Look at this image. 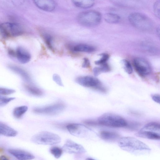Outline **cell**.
Returning <instances> with one entry per match:
<instances>
[{
	"instance_id": "29",
	"label": "cell",
	"mask_w": 160,
	"mask_h": 160,
	"mask_svg": "<svg viewBox=\"0 0 160 160\" xmlns=\"http://www.w3.org/2000/svg\"><path fill=\"white\" fill-rule=\"evenodd\" d=\"M160 1H156L154 4L153 10L155 15L158 17L160 18Z\"/></svg>"
},
{
	"instance_id": "2",
	"label": "cell",
	"mask_w": 160,
	"mask_h": 160,
	"mask_svg": "<svg viewBox=\"0 0 160 160\" xmlns=\"http://www.w3.org/2000/svg\"><path fill=\"white\" fill-rule=\"evenodd\" d=\"M97 122L99 124L113 128L126 127L127 122L122 117L116 114L107 113L100 116Z\"/></svg>"
},
{
	"instance_id": "7",
	"label": "cell",
	"mask_w": 160,
	"mask_h": 160,
	"mask_svg": "<svg viewBox=\"0 0 160 160\" xmlns=\"http://www.w3.org/2000/svg\"><path fill=\"white\" fill-rule=\"evenodd\" d=\"M69 133L75 137L89 138L92 137L94 132L86 126L79 123H71L66 127Z\"/></svg>"
},
{
	"instance_id": "20",
	"label": "cell",
	"mask_w": 160,
	"mask_h": 160,
	"mask_svg": "<svg viewBox=\"0 0 160 160\" xmlns=\"http://www.w3.org/2000/svg\"><path fill=\"white\" fill-rule=\"evenodd\" d=\"M74 51L79 52H91L95 50V48L91 45L84 44H79L73 48Z\"/></svg>"
},
{
	"instance_id": "25",
	"label": "cell",
	"mask_w": 160,
	"mask_h": 160,
	"mask_svg": "<svg viewBox=\"0 0 160 160\" xmlns=\"http://www.w3.org/2000/svg\"><path fill=\"white\" fill-rule=\"evenodd\" d=\"M50 152L55 158L58 159L61 157L63 151L62 148L57 146H53L50 148Z\"/></svg>"
},
{
	"instance_id": "10",
	"label": "cell",
	"mask_w": 160,
	"mask_h": 160,
	"mask_svg": "<svg viewBox=\"0 0 160 160\" xmlns=\"http://www.w3.org/2000/svg\"><path fill=\"white\" fill-rule=\"evenodd\" d=\"M0 30L5 37H17L21 35L23 30L19 24L15 23L6 22L0 25Z\"/></svg>"
},
{
	"instance_id": "15",
	"label": "cell",
	"mask_w": 160,
	"mask_h": 160,
	"mask_svg": "<svg viewBox=\"0 0 160 160\" xmlns=\"http://www.w3.org/2000/svg\"><path fill=\"white\" fill-rule=\"evenodd\" d=\"M16 56L18 61L22 64L28 62L31 58L30 54L24 48L19 47L17 48Z\"/></svg>"
},
{
	"instance_id": "24",
	"label": "cell",
	"mask_w": 160,
	"mask_h": 160,
	"mask_svg": "<svg viewBox=\"0 0 160 160\" xmlns=\"http://www.w3.org/2000/svg\"><path fill=\"white\" fill-rule=\"evenodd\" d=\"M110 69V66L106 63L101 65L99 67L95 68L93 69V72L94 76H97L101 73L108 72Z\"/></svg>"
},
{
	"instance_id": "35",
	"label": "cell",
	"mask_w": 160,
	"mask_h": 160,
	"mask_svg": "<svg viewBox=\"0 0 160 160\" xmlns=\"http://www.w3.org/2000/svg\"><path fill=\"white\" fill-rule=\"evenodd\" d=\"M138 123L135 122H132L131 123V124H130V125L129 124L128 125V127L129 128L134 129L136 128L137 127H138Z\"/></svg>"
},
{
	"instance_id": "5",
	"label": "cell",
	"mask_w": 160,
	"mask_h": 160,
	"mask_svg": "<svg viewBox=\"0 0 160 160\" xmlns=\"http://www.w3.org/2000/svg\"><path fill=\"white\" fill-rule=\"evenodd\" d=\"M128 18L131 24L139 29L148 31L150 30L152 27L151 20L142 13L137 12L132 13L129 14Z\"/></svg>"
},
{
	"instance_id": "22",
	"label": "cell",
	"mask_w": 160,
	"mask_h": 160,
	"mask_svg": "<svg viewBox=\"0 0 160 160\" xmlns=\"http://www.w3.org/2000/svg\"><path fill=\"white\" fill-rule=\"evenodd\" d=\"M28 107L25 105L21 106L15 108L12 112L13 116L17 119H20L26 112Z\"/></svg>"
},
{
	"instance_id": "31",
	"label": "cell",
	"mask_w": 160,
	"mask_h": 160,
	"mask_svg": "<svg viewBox=\"0 0 160 160\" xmlns=\"http://www.w3.org/2000/svg\"><path fill=\"white\" fill-rule=\"evenodd\" d=\"M142 46L143 48L146 49L151 52H153L156 50L155 47L152 46V45L149 42H145L143 43Z\"/></svg>"
},
{
	"instance_id": "18",
	"label": "cell",
	"mask_w": 160,
	"mask_h": 160,
	"mask_svg": "<svg viewBox=\"0 0 160 160\" xmlns=\"http://www.w3.org/2000/svg\"><path fill=\"white\" fill-rule=\"evenodd\" d=\"M100 136L102 139L109 142L114 141L119 137V135L117 133L108 131H101Z\"/></svg>"
},
{
	"instance_id": "38",
	"label": "cell",
	"mask_w": 160,
	"mask_h": 160,
	"mask_svg": "<svg viewBox=\"0 0 160 160\" xmlns=\"http://www.w3.org/2000/svg\"><path fill=\"white\" fill-rule=\"evenodd\" d=\"M157 32L158 35L159 36L160 35V28L159 27H158L157 29Z\"/></svg>"
},
{
	"instance_id": "37",
	"label": "cell",
	"mask_w": 160,
	"mask_h": 160,
	"mask_svg": "<svg viewBox=\"0 0 160 160\" xmlns=\"http://www.w3.org/2000/svg\"><path fill=\"white\" fill-rule=\"evenodd\" d=\"M8 52L9 54L12 56L16 55V53L12 50H10Z\"/></svg>"
},
{
	"instance_id": "11",
	"label": "cell",
	"mask_w": 160,
	"mask_h": 160,
	"mask_svg": "<svg viewBox=\"0 0 160 160\" xmlns=\"http://www.w3.org/2000/svg\"><path fill=\"white\" fill-rule=\"evenodd\" d=\"M133 66L137 73L142 77L148 75L151 71V67L149 62L142 58H135L133 60Z\"/></svg>"
},
{
	"instance_id": "14",
	"label": "cell",
	"mask_w": 160,
	"mask_h": 160,
	"mask_svg": "<svg viewBox=\"0 0 160 160\" xmlns=\"http://www.w3.org/2000/svg\"><path fill=\"white\" fill-rule=\"evenodd\" d=\"M34 2L39 8L47 12L53 11L56 6L55 2L51 0H36Z\"/></svg>"
},
{
	"instance_id": "40",
	"label": "cell",
	"mask_w": 160,
	"mask_h": 160,
	"mask_svg": "<svg viewBox=\"0 0 160 160\" xmlns=\"http://www.w3.org/2000/svg\"><path fill=\"white\" fill-rule=\"evenodd\" d=\"M0 135H1V134H0Z\"/></svg>"
},
{
	"instance_id": "27",
	"label": "cell",
	"mask_w": 160,
	"mask_h": 160,
	"mask_svg": "<svg viewBox=\"0 0 160 160\" xmlns=\"http://www.w3.org/2000/svg\"><path fill=\"white\" fill-rule=\"evenodd\" d=\"M15 99L14 97H8L0 95V107L5 106Z\"/></svg>"
},
{
	"instance_id": "6",
	"label": "cell",
	"mask_w": 160,
	"mask_h": 160,
	"mask_svg": "<svg viewBox=\"0 0 160 160\" xmlns=\"http://www.w3.org/2000/svg\"><path fill=\"white\" fill-rule=\"evenodd\" d=\"M101 19L100 13L93 10L82 12L77 17L78 21L80 24L88 27L94 26L98 25Z\"/></svg>"
},
{
	"instance_id": "34",
	"label": "cell",
	"mask_w": 160,
	"mask_h": 160,
	"mask_svg": "<svg viewBox=\"0 0 160 160\" xmlns=\"http://www.w3.org/2000/svg\"><path fill=\"white\" fill-rule=\"evenodd\" d=\"M90 65L89 60L87 58H84L82 64V67L84 68H88L89 67Z\"/></svg>"
},
{
	"instance_id": "12",
	"label": "cell",
	"mask_w": 160,
	"mask_h": 160,
	"mask_svg": "<svg viewBox=\"0 0 160 160\" xmlns=\"http://www.w3.org/2000/svg\"><path fill=\"white\" fill-rule=\"evenodd\" d=\"M62 148L63 152L69 154H82L86 152L82 145L70 139L66 140Z\"/></svg>"
},
{
	"instance_id": "8",
	"label": "cell",
	"mask_w": 160,
	"mask_h": 160,
	"mask_svg": "<svg viewBox=\"0 0 160 160\" xmlns=\"http://www.w3.org/2000/svg\"><path fill=\"white\" fill-rule=\"evenodd\" d=\"M75 81L79 85L84 87L91 88L102 92L106 91V88L102 86L99 80L93 76H79L76 78Z\"/></svg>"
},
{
	"instance_id": "26",
	"label": "cell",
	"mask_w": 160,
	"mask_h": 160,
	"mask_svg": "<svg viewBox=\"0 0 160 160\" xmlns=\"http://www.w3.org/2000/svg\"><path fill=\"white\" fill-rule=\"evenodd\" d=\"M121 63L122 68L128 74H130L132 72V68L131 65L128 60L123 59L121 61Z\"/></svg>"
},
{
	"instance_id": "21",
	"label": "cell",
	"mask_w": 160,
	"mask_h": 160,
	"mask_svg": "<svg viewBox=\"0 0 160 160\" xmlns=\"http://www.w3.org/2000/svg\"><path fill=\"white\" fill-rule=\"evenodd\" d=\"M73 3L76 7L82 8H87L92 6L94 1L92 0H73Z\"/></svg>"
},
{
	"instance_id": "17",
	"label": "cell",
	"mask_w": 160,
	"mask_h": 160,
	"mask_svg": "<svg viewBox=\"0 0 160 160\" xmlns=\"http://www.w3.org/2000/svg\"><path fill=\"white\" fill-rule=\"evenodd\" d=\"M17 132L7 124L0 122V134L8 137H14L17 134Z\"/></svg>"
},
{
	"instance_id": "36",
	"label": "cell",
	"mask_w": 160,
	"mask_h": 160,
	"mask_svg": "<svg viewBox=\"0 0 160 160\" xmlns=\"http://www.w3.org/2000/svg\"><path fill=\"white\" fill-rule=\"evenodd\" d=\"M0 160H9L8 158L4 155L0 156Z\"/></svg>"
},
{
	"instance_id": "23",
	"label": "cell",
	"mask_w": 160,
	"mask_h": 160,
	"mask_svg": "<svg viewBox=\"0 0 160 160\" xmlns=\"http://www.w3.org/2000/svg\"><path fill=\"white\" fill-rule=\"evenodd\" d=\"M105 20L108 23H115L118 22L120 17L117 14L112 13H108L104 16Z\"/></svg>"
},
{
	"instance_id": "33",
	"label": "cell",
	"mask_w": 160,
	"mask_h": 160,
	"mask_svg": "<svg viewBox=\"0 0 160 160\" xmlns=\"http://www.w3.org/2000/svg\"><path fill=\"white\" fill-rule=\"evenodd\" d=\"M151 96L153 101L157 103H160V98L159 95L157 94H152Z\"/></svg>"
},
{
	"instance_id": "3",
	"label": "cell",
	"mask_w": 160,
	"mask_h": 160,
	"mask_svg": "<svg viewBox=\"0 0 160 160\" xmlns=\"http://www.w3.org/2000/svg\"><path fill=\"white\" fill-rule=\"evenodd\" d=\"M31 140L38 144L53 145L60 143L61 138L59 136L52 132L42 131L33 135Z\"/></svg>"
},
{
	"instance_id": "1",
	"label": "cell",
	"mask_w": 160,
	"mask_h": 160,
	"mask_svg": "<svg viewBox=\"0 0 160 160\" xmlns=\"http://www.w3.org/2000/svg\"><path fill=\"white\" fill-rule=\"evenodd\" d=\"M118 145L122 150L137 155L149 153L150 148L138 139L130 137H123L119 139Z\"/></svg>"
},
{
	"instance_id": "32",
	"label": "cell",
	"mask_w": 160,
	"mask_h": 160,
	"mask_svg": "<svg viewBox=\"0 0 160 160\" xmlns=\"http://www.w3.org/2000/svg\"><path fill=\"white\" fill-rule=\"evenodd\" d=\"M52 79L59 86H63L61 78L58 74H54L52 76Z\"/></svg>"
},
{
	"instance_id": "4",
	"label": "cell",
	"mask_w": 160,
	"mask_h": 160,
	"mask_svg": "<svg viewBox=\"0 0 160 160\" xmlns=\"http://www.w3.org/2000/svg\"><path fill=\"white\" fill-rule=\"evenodd\" d=\"M138 137L152 140L160 139V125L159 123L151 122L146 124L136 134Z\"/></svg>"
},
{
	"instance_id": "28",
	"label": "cell",
	"mask_w": 160,
	"mask_h": 160,
	"mask_svg": "<svg viewBox=\"0 0 160 160\" xmlns=\"http://www.w3.org/2000/svg\"><path fill=\"white\" fill-rule=\"evenodd\" d=\"M100 55L101 56L100 58L96 61L95 63L96 65H101L106 63L109 58V56L108 54L106 53H102Z\"/></svg>"
},
{
	"instance_id": "30",
	"label": "cell",
	"mask_w": 160,
	"mask_h": 160,
	"mask_svg": "<svg viewBox=\"0 0 160 160\" xmlns=\"http://www.w3.org/2000/svg\"><path fill=\"white\" fill-rule=\"evenodd\" d=\"M44 38L45 43L48 47L51 50H53V48L52 44V39L51 37L48 35H46L44 36Z\"/></svg>"
},
{
	"instance_id": "9",
	"label": "cell",
	"mask_w": 160,
	"mask_h": 160,
	"mask_svg": "<svg viewBox=\"0 0 160 160\" xmlns=\"http://www.w3.org/2000/svg\"><path fill=\"white\" fill-rule=\"evenodd\" d=\"M65 107L63 103L59 102L45 106L35 108L33 109V111L38 114L54 115L61 112Z\"/></svg>"
},
{
	"instance_id": "13",
	"label": "cell",
	"mask_w": 160,
	"mask_h": 160,
	"mask_svg": "<svg viewBox=\"0 0 160 160\" xmlns=\"http://www.w3.org/2000/svg\"><path fill=\"white\" fill-rule=\"evenodd\" d=\"M8 152L19 160H31L34 158V156L25 151L16 149H10Z\"/></svg>"
},
{
	"instance_id": "16",
	"label": "cell",
	"mask_w": 160,
	"mask_h": 160,
	"mask_svg": "<svg viewBox=\"0 0 160 160\" xmlns=\"http://www.w3.org/2000/svg\"><path fill=\"white\" fill-rule=\"evenodd\" d=\"M9 68L12 71L20 76L27 83L32 82V79L29 74L24 69L14 65H9Z\"/></svg>"
},
{
	"instance_id": "19",
	"label": "cell",
	"mask_w": 160,
	"mask_h": 160,
	"mask_svg": "<svg viewBox=\"0 0 160 160\" xmlns=\"http://www.w3.org/2000/svg\"><path fill=\"white\" fill-rule=\"evenodd\" d=\"M24 86L26 90L33 95L40 96L43 94V92L41 89L32 84H26L24 85Z\"/></svg>"
},
{
	"instance_id": "39",
	"label": "cell",
	"mask_w": 160,
	"mask_h": 160,
	"mask_svg": "<svg viewBox=\"0 0 160 160\" xmlns=\"http://www.w3.org/2000/svg\"><path fill=\"white\" fill-rule=\"evenodd\" d=\"M85 160H96L93 158H87Z\"/></svg>"
}]
</instances>
